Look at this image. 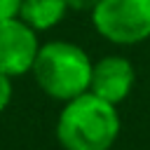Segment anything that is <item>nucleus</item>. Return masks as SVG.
Masks as SVG:
<instances>
[{"instance_id": "obj_1", "label": "nucleus", "mask_w": 150, "mask_h": 150, "mask_svg": "<svg viewBox=\"0 0 150 150\" xmlns=\"http://www.w3.org/2000/svg\"><path fill=\"white\" fill-rule=\"evenodd\" d=\"M122 131V117L115 103L84 91L66 101L59 110L54 136L63 150H110Z\"/></svg>"}, {"instance_id": "obj_2", "label": "nucleus", "mask_w": 150, "mask_h": 150, "mask_svg": "<svg viewBox=\"0 0 150 150\" xmlns=\"http://www.w3.org/2000/svg\"><path fill=\"white\" fill-rule=\"evenodd\" d=\"M91 68H94L91 56L77 42L47 40L40 45L30 75L42 94H47L59 103H66L89 91Z\"/></svg>"}, {"instance_id": "obj_3", "label": "nucleus", "mask_w": 150, "mask_h": 150, "mask_svg": "<svg viewBox=\"0 0 150 150\" xmlns=\"http://www.w3.org/2000/svg\"><path fill=\"white\" fill-rule=\"evenodd\" d=\"M89 16L94 30L110 45L136 47L150 40V0H98Z\"/></svg>"}, {"instance_id": "obj_4", "label": "nucleus", "mask_w": 150, "mask_h": 150, "mask_svg": "<svg viewBox=\"0 0 150 150\" xmlns=\"http://www.w3.org/2000/svg\"><path fill=\"white\" fill-rule=\"evenodd\" d=\"M40 45V33L19 16L0 21V70L12 80L30 73Z\"/></svg>"}, {"instance_id": "obj_5", "label": "nucleus", "mask_w": 150, "mask_h": 150, "mask_svg": "<svg viewBox=\"0 0 150 150\" xmlns=\"http://www.w3.org/2000/svg\"><path fill=\"white\" fill-rule=\"evenodd\" d=\"M136 87V68L124 54H105L94 61L89 91L108 103H124Z\"/></svg>"}, {"instance_id": "obj_6", "label": "nucleus", "mask_w": 150, "mask_h": 150, "mask_svg": "<svg viewBox=\"0 0 150 150\" xmlns=\"http://www.w3.org/2000/svg\"><path fill=\"white\" fill-rule=\"evenodd\" d=\"M68 12L70 7L66 0H23L19 9V19L26 21L33 30L47 33L56 28L66 19Z\"/></svg>"}, {"instance_id": "obj_7", "label": "nucleus", "mask_w": 150, "mask_h": 150, "mask_svg": "<svg viewBox=\"0 0 150 150\" xmlns=\"http://www.w3.org/2000/svg\"><path fill=\"white\" fill-rule=\"evenodd\" d=\"M12 96H14V87H12V77L5 75L0 70V112H5L12 103Z\"/></svg>"}, {"instance_id": "obj_8", "label": "nucleus", "mask_w": 150, "mask_h": 150, "mask_svg": "<svg viewBox=\"0 0 150 150\" xmlns=\"http://www.w3.org/2000/svg\"><path fill=\"white\" fill-rule=\"evenodd\" d=\"M21 2L23 0H0V21H7V19L19 16Z\"/></svg>"}, {"instance_id": "obj_9", "label": "nucleus", "mask_w": 150, "mask_h": 150, "mask_svg": "<svg viewBox=\"0 0 150 150\" xmlns=\"http://www.w3.org/2000/svg\"><path fill=\"white\" fill-rule=\"evenodd\" d=\"M66 2H68L70 12H91L98 0H66Z\"/></svg>"}]
</instances>
